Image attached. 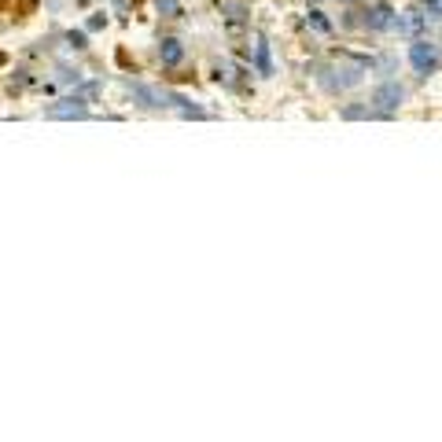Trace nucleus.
<instances>
[{"instance_id":"obj_1","label":"nucleus","mask_w":442,"mask_h":442,"mask_svg":"<svg viewBox=\"0 0 442 442\" xmlns=\"http://www.w3.org/2000/svg\"><path fill=\"white\" fill-rule=\"evenodd\" d=\"M402 100H406V89L398 82H383V85H376V93H372V111L380 114V119H391Z\"/></svg>"},{"instance_id":"obj_2","label":"nucleus","mask_w":442,"mask_h":442,"mask_svg":"<svg viewBox=\"0 0 442 442\" xmlns=\"http://www.w3.org/2000/svg\"><path fill=\"white\" fill-rule=\"evenodd\" d=\"M439 45L435 41H427V37H413V45H409V63L417 67L420 74H432L439 67Z\"/></svg>"},{"instance_id":"obj_3","label":"nucleus","mask_w":442,"mask_h":442,"mask_svg":"<svg viewBox=\"0 0 442 442\" xmlns=\"http://www.w3.org/2000/svg\"><path fill=\"white\" fill-rule=\"evenodd\" d=\"M85 103H89V100H85L82 93L63 96V100H56V103H48V107H45V119H85V114H89Z\"/></svg>"},{"instance_id":"obj_4","label":"nucleus","mask_w":442,"mask_h":442,"mask_svg":"<svg viewBox=\"0 0 442 442\" xmlns=\"http://www.w3.org/2000/svg\"><path fill=\"white\" fill-rule=\"evenodd\" d=\"M395 30H398L402 37H424V33H427V15H424V8L402 11V15L395 19Z\"/></svg>"},{"instance_id":"obj_5","label":"nucleus","mask_w":442,"mask_h":442,"mask_svg":"<svg viewBox=\"0 0 442 442\" xmlns=\"http://www.w3.org/2000/svg\"><path fill=\"white\" fill-rule=\"evenodd\" d=\"M133 100L140 103V107H170V93H162V89H151V85H133Z\"/></svg>"},{"instance_id":"obj_6","label":"nucleus","mask_w":442,"mask_h":442,"mask_svg":"<svg viewBox=\"0 0 442 442\" xmlns=\"http://www.w3.org/2000/svg\"><path fill=\"white\" fill-rule=\"evenodd\" d=\"M395 19H398L395 8L387 4V0H380V4L365 15V26H369V30H395Z\"/></svg>"},{"instance_id":"obj_7","label":"nucleus","mask_w":442,"mask_h":442,"mask_svg":"<svg viewBox=\"0 0 442 442\" xmlns=\"http://www.w3.org/2000/svg\"><path fill=\"white\" fill-rule=\"evenodd\" d=\"M221 15H225L229 33H240L243 26H247V4H243V0H229V4L221 8Z\"/></svg>"},{"instance_id":"obj_8","label":"nucleus","mask_w":442,"mask_h":442,"mask_svg":"<svg viewBox=\"0 0 442 442\" xmlns=\"http://www.w3.org/2000/svg\"><path fill=\"white\" fill-rule=\"evenodd\" d=\"M159 59H162V67H177V63L185 59V45H181L177 37H162L159 41Z\"/></svg>"},{"instance_id":"obj_9","label":"nucleus","mask_w":442,"mask_h":442,"mask_svg":"<svg viewBox=\"0 0 442 442\" xmlns=\"http://www.w3.org/2000/svg\"><path fill=\"white\" fill-rule=\"evenodd\" d=\"M254 70L262 77L273 74V56H269V41H266V37H254Z\"/></svg>"},{"instance_id":"obj_10","label":"nucleus","mask_w":442,"mask_h":442,"mask_svg":"<svg viewBox=\"0 0 442 442\" xmlns=\"http://www.w3.org/2000/svg\"><path fill=\"white\" fill-rule=\"evenodd\" d=\"M306 26H310V30H314V33H324V37L332 33V22L324 19L321 11H310V15H306Z\"/></svg>"},{"instance_id":"obj_11","label":"nucleus","mask_w":442,"mask_h":442,"mask_svg":"<svg viewBox=\"0 0 442 442\" xmlns=\"http://www.w3.org/2000/svg\"><path fill=\"white\" fill-rule=\"evenodd\" d=\"M155 8H159L166 19H177L181 15V0H155Z\"/></svg>"},{"instance_id":"obj_12","label":"nucleus","mask_w":442,"mask_h":442,"mask_svg":"<svg viewBox=\"0 0 442 442\" xmlns=\"http://www.w3.org/2000/svg\"><path fill=\"white\" fill-rule=\"evenodd\" d=\"M376 111H369V107H343V119H372Z\"/></svg>"},{"instance_id":"obj_13","label":"nucleus","mask_w":442,"mask_h":442,"mask_svg":"<svg viewBox=\"0 0 442 442\" xmlns=\"http://www.w3.org/2000/svg\"><path fill=\"white\" fill-rule=\"evenodd\" d=\"M424 11L427 19H442V0H424Z\"/></svg>"},{"instance_id":"obj_14","label":"nucleus","mask_w":442,"mask_h":442,"mask_svg":"<svg viewBox=\"0 0 442 442\" xmlns=\"http://www.w3.org/2000/svg\"><path fill=\"white\" fill-rule=\"evenodd\" d=\"M67 45L82 52V48H85V33H74V30H70V33H67Z\"/></svg>"},{"instance_id":"obj_15","label":"nucleus","mask_w":442,"mask_h":442,"mask_svg":"<svg viewBox=\"0 0 442 442\" xmlns=\"http://www.w3.org/2000/svg\"><path fill=\"white\" fill-rule=\"evenodd\" d=\"M100 26H107V15H93V19H89V30H100Z\"/></svg>"},{"instance_id":"obj_16","label":"nucleus","mask_w":442,"mask_h":442,"mask_svg":"<svg viewBox=\"0 0 442 442\" xmlns=\"http://www.w3.org/2000/svg\"><path fill=\"white\" fill-rule=\"evenodd\" d=\"M314 4H317V0H314Z\"/></svg>"}]
</instances>
